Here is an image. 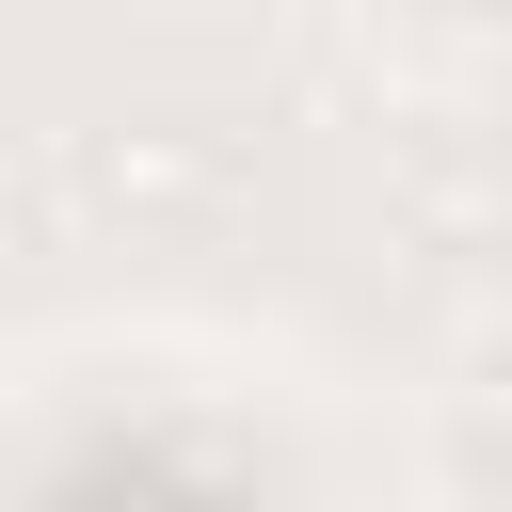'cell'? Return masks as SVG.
<instances>
[{"mask_svg":"<svg viewBox=\"0 0 512 512\" xmlns=\"http://www.w3.org/2000/svg\"><path fill=\"white\" fill-rule=\"evenodd\" d=\"M32 512H256V480H240L208 432H176V416H96V432L48 464Z\"/></svg>","mask_w":512,"mask_h":512,"instance_id":"obj_1","label":"cell"}]
</instances>
